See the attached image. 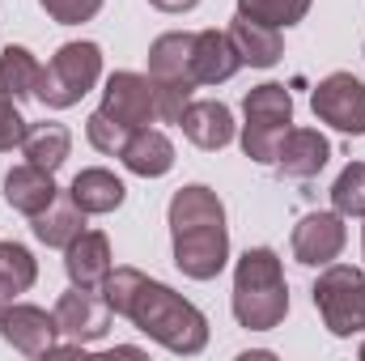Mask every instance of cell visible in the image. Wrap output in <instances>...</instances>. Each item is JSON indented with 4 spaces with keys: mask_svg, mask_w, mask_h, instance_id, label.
I'll list each match as a JSON object with an SVG mask.
<instances>
[{
    "mask_svg": "<svg viewBox=\"0 0 365 361\" xmlns=\"http://www.w3.org/2000/svg\"><path fill=\"white\" fill-rule=\"evenodd\" d=\"M102 298L115 315L132 319L149 340H158L162 349H170L179 357H195L208 345L204 310L191 306L170 285L145 276L140 268H110L102 280Z\"/></svg>",
    "mask_w": 365,
    "mask_h": 361,
    "instance_id": "obj_1",
    "label": "cell"
},
{
    "mask_svg": "<svg viewBox=\"0 0 365 361\" xmlns=\"http://www.w3.org/2000/svg\"><path fill=\"white\" fill-rule=\"evenodd\" d=\"M170 243L175 264L191 280H212L230 264V230H225V204L212 187L187 183L170 195Z\"/></svg>",
    "mask_w": 365,
    "mask_h": 361,
    "instance_id": "obj_2",
    "label": "cell"
},
{
    "mask_svg": "<svg viewBox=\"0 0 365 361\" xmlns=\"http://www.w3.org/2000/svg\"><path fill=\"white\" fill-rule=\"evenodd\" d=\"M234 319L247 332H272L289 315V285H284V264L272 247H251L234 264Z\"/></svg>",
    "mask_w": 365,
    "mask_h": 361,
    "instance_id": "obj_3",
    "label": "cell"
},
{
    "mask_svg": "<svg viewBox=\"0 0 365 361\" xmlns=\"http://www.w3.org/2000/svg\"><path fill=\"white\" fill-rule=\"evenodd\" d=\"M98 77H102V47L90 43V39L64 43V47L43 64V77H38L34 98H38L47 111H68V106H77V102L98 86Z\"/></svg>",
    "mask_w": 365,
    "mask_h": 361,
    "instance_id": "obj_4",
    "label": "cell"
},
{
    "mask_svg": "<svg viewBox=\"0 0 365 361\" xmlns=\"http://www.w3.org/2000/svg\"><path fill=\"white\" fill-rule=\"evenodd\" d=\"M242 153L259 166H272L284 132L293 128V93L280 81H264L242 98Z\"/></svg>",
    "mask_w": 365,
    "mask_h": 361,
    "instance_id": "obj_5",
    "label": "cell"
},
{
    "mask_svg": "<svg viewBox=\"0 0 365 361\" xmlns=\"http://www.w3.org/2000/svg\"><path fill=\"white\" fill-rule=\"evenodd\" d=\"M314 310L336 340L365 336V272L353 264H327L314 280Z\"/></svg>",
    "mask_w": 365,
    "mask_h": 361,
    "instance_id": "obj_6",
    "label": "cell"
},
{
    "mask_svg": "<svg viewBox=\"0 0 365 361\" xmlns=\"http://www.w3.org/2000/svg\"><path fill=\"white\" fill-rule=\"evenodd\" d=\"M310 111L319 123L344 132V136H365V81L353 73H331L310 93Z\"/></svg>",
    "mask_w": 365,
    "mask_h": 361,
    "instance_id": "obj_7",
    "label": "cell"
},
{
    "mask_svg": "<svg viewBox=\"0 0 365 361\" xmlns=\"http://www.w3.org/2000/svg\"><path fill=\"white\" fill-rule=\"evenodd\" d=\"M98 111H102L106 119L132 128V132L158 123V93H153L149 73H110Z\"/></svg>",
    "mask_w": 365,
    "mask_h": 361,
    "instance_id": "obj_8",
    "label": "cell"
},
{
    "mask_svg": "<svg viewBox=\"0 0 365 361\" xmlns=\"http://www.w3.org/2000/svg\"><path fill=\"white\" fill-rule=\"evenodd\" d=\"M344 243H349V225H344V217H340L336 208H331V213H306V217L293 225V238H289L293 260L306 264V268H327V264H336L340 251H344Z\"/></svg>",
    "mask_w": 365,
    "mask_h": 361,
    "instance_id": "obj_9",
    "label": "cell"
},
{
    "mask_svg": "<svg viewBox=\"0 0 365 361\" xmlns=\"http://www.w3.org/2000/svg\"><path fill=\"white\" fill-rule=\"evenodd\" d=\"M110 319L115 310L106 306V298L98 289H81L73 285L68 293H60L56 302V323H60V336H68L73 345H93L110 332Z\"/></svg>",
    "mask_w": 365,
    "mask_h": 361,
    "instance_id": "obj_10",
    "label": "cell"
},
{
    "mask_svg": "<svg viewBox=\"0 0 365 361\" xmlns=\"http://www.w3.org/2000/svg\"><path fill=\"white\" fill-rule=\"evenodd\" d=\"M0 336H4V345H13V349L26 353V357H47V353H56L60 323H56V310L47 315L43 306L13 302V306L0 315Z\"/></svg>",
    "mask_w": 365,
    "mask_h": 361,
    "instance_id": "obj_11",
    "label": "cell"
},
{
    "mask_svg": "<svg viewBox=\"0 0 365 361\" xmlns=\"http://www.w3.org/2000/svg\"><path fill=\"white\" fill-rule=\"evenodd\" d=\"M191 51H195V34H187V30L158 34L153 47H149V81H153V86H175V90L195 93Z\"/></svg>",
    "mask_w": 365,
    "mask_h": 361,
    "instance_id": "obj_12",
    "label": "cell"
},
{
    "mask_svg": "<svg viewBox=\"0 0 365 361\" xmlns=\"http://www.w3.org/2000/svg\"><path fill=\"white\" fill-rule=\"evenodd\" d=\"M179 128L195 149L217 153V149H225L234 141V111L225 102H217V98H191L179 119Z\"/></svg>",
    "mask_w": 365,
    "mask_h": 361,
    "instance_id": "obj_13",
    "label": "cell"
},
{
    "mask_svg": "<svg viewBox=\"0 0 365 361\" xmlns=\"http://www.w3.org/2000/svg\"><path fill=\"white\" fill-rule=\"evenodd\" d=\"M327 162H331V145L319 128H289L272 166L284 179H314Z\"/></svg>",
    "mask_w": 365,
    "mask_h": 361,
    "instance_id": "obj_14",
    "label": "cell"
},
{
    "mask_svg": "<svg viewBox=\"0 0 365 361\" xmlns=\"http://www.w3.org/2000/svg\"><path fill=\"white\" fill-rule=\"evenodd\" d=\"M110 268H115V260H110V238H106L102 230H81V234L64 247V272H68V280L81 285V289H102V280H106Z\"/></svg>",
    "mask_w": 365,
    "mask_h": 361,
    "instance_id": "obj_15",
    "label": "cell"
},
{
    "mask_svg": "<svg viewBox=\"0 0 365 361\" xmlns=\"http://www.w3.org/2000/svg\"><path fill=\"white\" fill-rule=\"evenodd\" d=\"M242 68L234 43L225 30H195V51H191V73L195 86H221Z\"/></svg>",
    "mask_w": 365,
    "mask_h": 361,
    "instance_id": "obj_16",
    "label": "cell"
},
{
    "mask_svg": "<svg viewBox=\"0 0 365 361\" xmlns=\"http://www.w3.org/2000/svg\"><path fill=\"white\" fill-rule=\"evenodd\" d=\"M119 162H123L132 175H140V179H162V175H170V166H175V141H170L166 132H158V128H136V132L128 136Z\"/></svg>",
    "mask_w": 365,
    "mask_h": 361,
    "instance_id": "obj_17",
    "label": "cell"
},
{
    "mask_svg": "<svg viewBox=\"0 0 365 361\" xmlns=\"http://www.w3.org/2000/svg\"><path fill=\"white\" fill-rule=\"evenodd\" d=\"M56 195H60L56 175L43 171V166L21 162V166H13V171L4 175V204L17 208V213H26V217H38Z\"/></svg>",
    "mask_w": 365,
    "mask_h": 361,
    "instance_id": "obj_18",
    "label": "cell"
},
{
    "mask_svg": "<svg viewBox=\"0 0 365 361\" xmlns=\"http://www.w3.org/2000/svg\"><path fill=\"white\" fill-rule=\"evenodd\" d=\"M225 34H230L234 51H238V60L251 64V68H272L276 60L284 56L280 30H276V26H264V21H251V17H242V13L230 21Z\"/></svg>",
    "mask_w": 365,
    "mask_h": 361,
    "instance_id": "obj_19",
    "label": "cell"
},
{
    "mask_svg": "<svg viewBox=\"0 0 365 361\" xmlns=\"http://www.w3.org/2000/svg\"><path fill=\"white\" fill-rule=\"evenodd\" d=\"M30 225H34V238L43 243V247H68L81 230H86V208L68 195V191H60L38 217H30Z\"/></svg>",
    "mask_w": 365,
    "mask_h": 361,
    "instance_id": "obj_20",
    "label": "cell"
},
{
    "mask_svg": "<svg viewBox=\"0 0 365 361\" xmlns=\"http://www.w3.org/2000/svg\"><path fill=\"white\" fill-rule=\"evenodd\" d=\"M68 195L86 208V217H106V213H115V208L128 200V187H123V179H119L115 171L90 166V171H81V175L73 179Z\"/></svg>",
    "mask_w": 365,
    "mask_h": 361,
    "instance_id": "obj_21",
    "label": "cell"
},
{
    "mask_svg": "<svg viewBox=\"0 0 365 361\" xmlns=\"http://www.w3.org/2000/svg\"><path fill=\"white\" fill-rule=\"evenodd\" d=\"M68 153H73V132H68L64 123H56V119L30 123L26 141H21V158H26L30 166H43V171L56 175V171L68 162Z\"/></svg>",
    "mask_w": 365,
    "mask_h": 361,
    "instance_id": "obj_22",
    "label": "cell"
},
{
    "mask_svg": "<svg viewBox=\"0 0 365 361\" xmlns=\"http://www.w3.org/2000/svg\"><path fill=\"white\" fill-rule=\"evenodd\" d=\"M38 280V260L21 243H0V315Z\"/></svg>",
    "mask_w": 365,
    "mask_h": 361,
    "instance_id": "obj_23",
    "label": "cell"
},
{
    "mask_svg": "<svg viewBox=\"0 0 365 361\" xmlns=\"http://www.w3.org/2000/svg\"><path fill=\"white\" fill-rule=\"evenodd\" d=\"M38 77H43V64L34 60V51L30 47H4L0 51V90L9 93V98H34L38 90Z\"/></svg>",
    "mask_w": 365,
    "mask_h": 361,
    "instance_id": "obj_24",
    "label": "cell"
},
{
    "mask_svg": "<svg viewBox=\"0 0 365 361\" xmlns=\"http://www.w3.org/2000/svg\"><path fill=\"white\" fill-rule=\"evenodd\" d=\"M238 13L251 17V21L284 30V26H297L310 13V0H238Z\"/></svg>",
    "mask_w": 365,
    "mask_h": 361,
    "instance_id": "obj_25",
    "label": "cell"
},
{
    "mask_svg": "<svg viewBox=\"0 0 365 361\" xmlns=\"http://www.w3.org/2000/svg\"><path fill=\"white\" fill-rule=\"evenodd\" d=\"M331 208L340 217H365V162H349L331 183Z\"/></svg>",
    "mask_w": 365,
    "mask_h": 361,
    "instance_id": "obj_26",
    "label": "cell"
},
{
    "mask_svg": "<svg viewBox=\"0 0 365 361\" xmlns=\"http://www.w3.org/2000/svg\"><path fill=\"white\" fill-rule=\"evenodd\" d=\"M86 136H90V145L98 149V153L119 158V153H123V145H128V136H132V128H123V123L106 119L102 111H93L90 119H86Z\"/></svg>",
    "mask_w": 365,
    "mask_h": 361,
    "instance_id": "obj_27",
    "label": "cell"
},
{
    "mask_svg": "<svg viewBox=\"0 0 365 361\" xmlns=\"http://www.w3.org/2000/svg\"><path fill=\"white\" fill-rule=\"evenodd\" d=\"M26 132H30V123H26V115L17 111V98H9V93L0 90V153L21 149Z\"/></svg>",
    "mask_w": 365,
    "mask_h": 361,
    "instance_id": "obj_28",
    "label": "cell"
},
{
    "mask_svg": "<svg viewBox=\"0 0 365 361\" xmlns=\"http://www.w3.org/2000/svg\"><path fill=\"white\" fill-rule=\"evenodd\" d=\"M38 4L60 26H81V21L98 17V9H102V0H38Z\"/></svg>",
    "mask_w": 365,
    "mask_h": 361,
    "instance_id": "obj_29",
    "label": "cell"
},
{
    "mask_svg": "<svg viewBox=\"0 0 365 361\" xmlns=\"http://www.w3.org/2000/svg\"><path fill=\"white\" fill-rule=\"evenodd\" d=\"M153 9H162V13H187V9H195L200 0H149Z\"/></svg>",
    "mask_w": 365,
    "mask_h": 361,
    "instance_id": "obj_30",
    "label": "cell"
},
{
    "mask_svg": "<svg viewBox=\"0 0 365 361\" xmlns=\"http://www.w3.org/2000/svg\"><path fill=\"white\" fill-rule=\"evenodd\" d=\"M361 255H365V225H361Z\"/></svg>",
    "mask_w": 365,
    "mask_h": 361,
    "instance_id": "obj_31",
    "label": "cell"
},
{
    "mask_svg": "<svg viewBox=\"0 0 365 361\" xmlns=\"http://www.w3.org/2000/svg\"><path fill=\"white\" fill-rule=\"evenodd\" d=\"M361 357H365V340H361Z\"/></svg>",
    "mask_w": 365,
    "mask_h": 361,
    "instance_id": "obj_32",
    "label": "cell"
}]
</instances>
